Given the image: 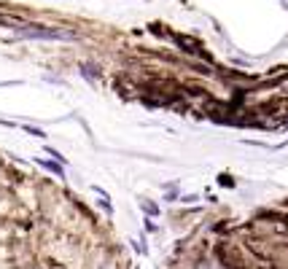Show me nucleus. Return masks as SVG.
I'll use <instances>...</instances> for the list:
<instances>
[{
    "label": "nucleus",
    "mask_w": 288,
    "mask_h": 269,
    "mask_svg": "<svg viewBox=\"0 0 288 269\" xmlns=\"http://www.w3.org/2000/svg\"><path fill=\"white\" fill-rule=\"evenodd\" d=\"M22 38H40V41H73L75 33L70 30H57V27H43V24H27V27H17Z\"/></svg>",
    "instance_id": "f257e3e1"
},
{
    "label": "nucleus",
    "mask_w": 288,
    "mask_h": 269,
    "mask_svg": "<svg viewBox=\"0 0 288 269\" xmlns=\"http://www.w3.org/2000/svg\"><path fill=\"white\" fill-rule=\"evenodd\" d=\"M38 164L43 167V170H49L52 175H57V178H65V167L59 162H49V159H38Z\"/></svg>",
    "instance_id": "f03ea898"
},
{
    "label": "nucleus",
    "mask_w": 288,
    "mask_h": 269,
    "mask_svg": "<svg viewBox=\"0 0 288 269\" xmlns=\"http://www.w3.org/2000/svg\"><path fill=\"white\" fill-rule=\"evenodd\" d=\"M81 76H84V78H89V81H97V78H100L97 65H92V62H84V65H81Z\"/></svg>",
    "instance_id": "7ed1b4c3"
},
{
    "label": "nucleus",
    "mask_w": 288,
    "mask_h": 269,
    "mask_svg": "<svg viewBox=\"0 0 288 269\" xmlns=\"http://www.w3.org/2000/svg\"><path fill=\"white\" fill-rule=\"evenodd\" d=\"M175 41H178V46H183V51H189V54H199V46H197L194 41H189V38L178 35V38H175Z\"/></svg>",
    "instance_id": "20e7f679"
},
{
    "label": "nucleus",
    "mask_w": 288,
    "mask_h": 269,
    "mask_svg": "<svg viewBox=\"0 0 288 269\" xmlns=\"http://www.w3.org/2000/svg\"><path fill=\"white\" fill-rule=\"evenodd\" d=\"M46 153H49V156H52V159H54V162H59V164H65V156H62V153H59V151H57V148H52V146H46Z\"/></svg>",
    "instance_id": "39448f33"
},
{
    "label": "nucleus",
    "mask_w": 288,
    "mask_h": 269,
    "mask_svg": "<svg viewBox=\"0 0 288 269\" xmlns=\"http://www.w3.org/2000/svg\"><path fill=\"white\" fill-rule=\"evenodd\" d=\"M24 132H27V134H33V137H40V140L46 137V132H43V129H38V127H30V124L24 127Z\"/></svg>",
    "instance_id": "423d86ee"
},
{
    "label": "nucleus",
    "mask_w": 288,
    "mask_h": 269,
    "mask_svg": "<svg viewBox=\"0 0 288 269\" xmlns=\"http://www.w3.org/2000/svg\"><path fill=\"white\" fill-rule=\"evenodd\" d=\"M140 205H143V210L148 213V216H156V213H159V207H156L154 202H148V199H143V202H140Z\"/></svg>",
    "instance_id": "0eeeda50"
}]
</instances>
